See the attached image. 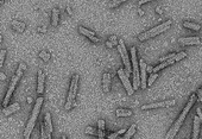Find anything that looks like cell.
<instances>
[{
    "label": "cell",
    "instance_id": "cell-20",
    "mask_svg": "<svg viewBox=\"0 0 202 139\" xmlns=\"http://www.w3.org/2000/svg\"><path fill=\"white\" fill-rule=\"evenodd\" d=\"M136 130H137V125L136 124H133V125H131L130 126V129L126 132H125V136L122 137V138H117V139H130L133 137V134L136 133Z\"/></svg>",
    "mask_w": 202,
    "mask_h": 139
},
{
    "label": "cell",
    "instance_id": "cell-28",
    "mask_svg": "<svg viewBox=\"0 0 202 139\" xmlns=\"http://www.w3.org/2000/svg\"><path fill=\"white\" fill-rule=\"evenodd\" d=\"M5 56H6V50H2V49H1V51H0V65H1V67L4 64Z\"/></svg>",
    "mask_w": 202,
    "mask_h": 139
},
{
    "label": "cell",
    "instance_id": "cell-12",
    "mask_svg": "<svg viewBox=\"0 0 202 139\" xmlns=\"http://www.w3.org/2000/svg\"><path fill=\"white\" fill-rule=\"evenodd\" d=\"M79 32H80L81 35H83V36L88 37L91 41L95 42V43H99V42H100V39L95 36V32H94V31H91V30L83 28V26H79Z\"/></svg>",
    "mask_w": 202,
    "mask_h": 139
},
{
    "label": "cell",
    "instance_id": "cell-45",
    "mask_svg": "<svg viewBox=\"0 0 202 139\" xmlns=\"http://www.w3.org/2000/svg\"><path fill=\"white\" fill-rule=\"evenodd\" d=\"M99 139H103V138H99Z\"/></svg>",
    "mask_w": 202,
    "mask_h": 139
},
{
    "label": "cell",
    "instance_id": "cell-14",
    "mask_svg": "<svg viewBox=\"0 0 202 139\" xmlns=\"http://www.w3.org/2000/svg\"><path fill=\"white\" fill-rule=\"evenodd\" d=\"M102 89L106 94L110 93L111 91V74L108 73H105L102 75Z\"/></svg>",
    "mask_w": 202,
    "mask_h": 139
},
{
    "label": "cell",
    "instance_id": "cell-3",
    "mask_svg": "<svg viewBox=\"0 0 202 139\" xmlns=\"http://www.w3.org/2000/svg\"><path fill=\"white\" fill-rule=\"evenodd\" d=\"M171 25H173V21H171V20H166V21L162 23V24H159V25H157V26H155V28L150 29L149 31H145V32L140 33V35L138 36V39H139L140 42H144V41H146V39H150V38H152V37H156V36H158V35L165 32L166 30H169V29L171 28Z\"/></svg>",
    "mask_w": 202,
    "mask_h": 139
},
{
    "label": "cell",
    "instance_id": "cell-1",
    "mask_svg": "<svg viewBox=\"0 0 202 139\" xmlns=\"http://www.w3.org/2000/svg\"><path fill=\"white\" fill-rule=\"evenodd\" d=\"M195 101H196V95L193 94V95L190 96L188 103L185 105V107L183 108V111L181 112V114L178 115V118H177L176 121L173 124V126L170 127V130L168 131V133L165 134V139H174L175 137H176V134L178 133V131L181 129L182 124H183L184 120H185V118H187V114L189 113V111H190V108L193 107V105L195 103Z\"/></svg>",
    "mask_w": 202,
    "mask_h": 139
},
{
    "label": "cell",
    "instance_id": "cell-17",
    "mask_svg": "<svg viewBox=\"0 0 202 139\" xmlns=\"http://www.w3.org/2000/svg\"><path fill=\"white\" fill-rule=\"evenodd\" d=\"M44 126H45L46 134H51L52 132V122H51V114L46 113L44 117Z\"/></svg>",
    "mask_w": 202,
    "mask_h": 139
},
{
    "label": "cell",
    "instance_id": "cell-16",
    "mask_svg": "<svg viewBox=\"0 0 202 139\" xmlns=\"http://www.w3.org/2000/svg\"><path fill=\"white\" fill-rule=\"evenodd\" d=\"M20 110V105L19 103H12V105H10L7 107H5L4 110H2V114L4 115H10V114H12V113H14V112H17Z\"/></svg>",
    "mask_w": 202,
    "mask_h": 139
},
{
    "label": "cell",
    "instance_id": "cell-42",
    "mask_svg": "<svg viewBox=\"0 0 202 139\" xmlns=\"http://www.w3.org/2000/svg\"><path fill=\"white\" fill-rule=\"evenodd\" d=\"M67 12H68V13H69V14H72V10L69 9V7H68V9H67Z\"/></svg>",
    "mask_w": 202,
    "mask_h": 139
},
{
    "label": "cell",
    "instance_id": "cell-18",
    "mask_svg": "<svg viewBox=\"0 0 202 139\" xmlns=\"http://www.w3.org/2000/svg\"><path fill=\"white\" fill-rule=\"evenodd\" d=\"M12 29L17 32H24L25 30V24L23 21H18V20H12Z\"/></svg>",
    "mask_w": 202,
    "mask_h": 139
},
{
    "label": "cell",
    "instance_id": "cell-32",
    "mask_svg": "<svg viewBox=\"0 0 202 139\" xmlns=\"http://www.w3.org/2000/svg\"><path fill=\"white\" fill-rule=\"evenodd\" d=\"M122 4V1L119 0V1H111L110 2V7H117V6H119Z\"/></svg>",
    "mask_w": 202,
    "mask_h": 139
},
{
    "label": "cell",
    "instance_id": "cell-35",
    "mask_svg": "<svg viewBox=\"0 0 202 139\" xmlns=\"http://www.w3.org/2000/svg\"><path fill=\"white\" fill-rule=\"evenodd\" d=\"M146 71H147V73H152V71H153V68H152L151 65H147V67H146Z\"/></svg>",
    "mask_w": 202,
    "mask_h": 139
},
{
    "label": "cell",
    "instance_id": "cell-9",
    "mask_svg": "<svg viewBox=\"0 0 202 139\" xmlns=\"http://www.w3.org/2000/svg\"><path fill=\"white\" fill-rule=\"evenodd\" d=\"M175 105V100H166V101H159V102H153V103H146L140 107V110L143 111H149V110H153V108H159V107H170Z\"/></svg>",
    "mask_w": 202,
    "mask_h": 139
},
{
    "label": "cell",
    "instance_id": "cell-6",
    "mask_svg": "<svg viewBox=\"0 0 202 139\" xmlns=\"http://www.w3.org/2000/svg\"><path fill=\"white\" fill-rule=\"evenodd\" d=\"M118 51H119L120 56H121V60H122V63L125 65V74L129 77L132 69H131V63H130V57H129V52H127V49L125 46V43L122 39H119V44H118Z\"/></svg>",
    "mask_w": 202,
    "mask_h": 139
},
{
    "label": "cell",
    "instance_id": "cell-11",
    "mask_svg": "<svg viewBox=\"0 0 202 139\" xmlns=\"http://www.w3.org/2000/svg\"><path fill=\"white\" fill-rule=\"evenodd\" d=\"M178 43L180 44H183V45H197L201 43V39L197 37V36H193V37H182L178 39Z\"/></svg>",
    "mask_w": 202,
    "mask_h": 139
},
{
    "label": "cell",
    "instance_id": "cell-37",
    "mask_svg": "<svg viewBox=\"0 0 202 139\" xmlns=\"http://www.w3.org/2000/svg\"><path fill=\"white\" fill-rule=\"evenodd\" d=\"M38 31H39V32H43V33H44V32H46V29L44 28V26H42V28L38 29Z\"/></svg>",
    "mask_w": 202,
    "mask_h": 139
},
{
    "label": "cell",
    "instance_id": "cell-19",
    "mask_svg": "<svg viewBox=\"0 0 202 139\" xmlns=\"http://www.w3.org/2000/svg\"><path fill=\"white\" fill-rule=\"evenodd\" d=\"M58 19H60V11H58V9H54L52 13H51V25L54 28L58 25Z\"/></svg>",
    "mask_w": 202,
    "mask_h": 139
},
{
    "label": "cell",
    "instance_id": "cell-10",
    "mask_svg": "<svg viewBox=\"0 0 202 139\" xmlns=\"http://www.w3.org/2000/svg\"><path fill=\"white\" fill-rule=\"evenodd\" d=\"M139 67H140V87L143 89H145L147 87V81H146V63L144 60L139 61Z\"/></svg>",
    "mask_w": 202,
    "mask_h": 139
},
{
    "label": "cell",
    "instance_id": "cell-7",
    "mask_svg": "<svg viewBox=\"0 0 202 139\" xmlns=\"http://www.w3.org/2000/svg\"><path fill=\"white\" fill-rule=\"evenodd\" d=\"M117 73H118V76H119L120 81H121L122 86L125 87V89H126L127 94H129V95H133L134 89H133V86H132L131 82H130L129 77H127L126 74H125V70H124V69H118Z\"/></svg>",
    "mask_w": 202,
    "mask_h": 139
},
{
    "label": "cell",
    "instance_id": "cell-26",
    "mask_svg": "<svg viewBox=\"0 0 202 139\" xmlns=\"http://www.w3.org/2000/svg\"><path fill=\"white\" fill-rule=\"evenodd\" d=\"M187 56V54L184 52V51H181V52H178V54H176L175 56V62H178V61H181V60H183L184 57Z\"/></svg>",
    "mask_w": 202,
    "mask_h": 139
},
{
    "label": "cell",
    "instance_id": "cell-24",
    "mask_svg": "<svg viewBox=\"0 0 202 139\" xmlns=\"http://www.w3.org/2000/svg\"><path fill=\"white\" fill-rule=\"evenodd\" d=\"M84 132L87 133V134H93V136H99V130H95V129H93L91 126H88V127H86V130Z\"/></svg>",
    "mask_w": 202,
    "mask_h": 139
},
{
    "label": "cell",
    "instance_id": "cell-33",
    "mask_svg": "<svg viewBox=\"0 0 202 139\" xmlns=\"http://www.w3.org/2000/svg\"><path fill=\"white\" fill-rule=\"evenodd\" d=\"M196 96H197V100L200 102H202V87L197 91V93H196Z\"/></svg>",
    "mask_w": 202,
    "mask_h": 139
},
{
    "label": "cell",
    "instance_id": "cell-39",
    "mask_svg": "<svg viewBox=\"0 0 202 139\" xmlns=\"http://www.w3.org/2000/svg\"><path fill=\"white\" fill-rule=\"evenodd\" d=\"M0 79H1V81L5 80V79H6V75L4 74V73H1V74H0Z\"/></svg>",
    "mask_w": 202,
    "mask_h": 139
},
{
    "label": "cell",
    "instance_id": "cell-22",
    "mask_svg": "<svg viewBox=\"0 0 202 139\" xmlns=\"http://www.w3.org/2000/svg\"><path fill=\"white\" fill-rule=\"evenodd\" d=\"M183 26L184 28H188L194 31H199L201 29L200 24H196V23H192V21H183Z\"/></svg>",
    "mask_w": 202,
    "mask_h": 139
},
{
    "label": "cell",
    "instance_id": "cell-21",
    "mask_svg": "<svg viewBox=\"0 0 202 139\" xmlns=\"http://www.w3.org/2000/svg\"><path fill=\"white\" fill-rule=\"evenodd\" d=\"M115 115H117V118H120V117H131L132 115V111L124 110V108H118L115 111Z\"/></svg>",
    "mask_w": 202,
    "mask_h": 139
},
{
    "label": "cell",
    "instance_id": "cell-25",
    "mask_svg": "<svg viewBox=\"0 0 202 139\" xmlns=\"http://www.w3.org/2000/svg\"><path fill=\"white\" fill-rule=\"evenodd\" d=\"M39 57H41L44 62H49V60H50V54L46 52V51H41V52H39Z\"/></svg>",
    "mask_w": 202,
    "mask_h": 139
},
{
    "label": "cell",
    "instance_id": "cell-2",
    "mask_svg": "<svg viewBox=\"0 0 202 139\" xmlns=\"http://www.w3.org/2000/svg\"><path fill=\"white\" fill-rule=\"evenodd\" d=\"M42 103H43V98H42V96L37 98L36 103H35V106H33V110H32V112H31V115H30L28 124H26V127H25V130H24V139H29V138H30V136H31V132L33 131V127H35V125H36V121H37V118H38V114L41 113Z\"/></svg>",
    "mask_w": 202,
    "mask_h": 139
},
{
    "label": "cell",
    "instance_id": "cell-34",
    "mask_svg": "<svg viewBox=\"0 0 202 139\" xmlns=\"http://www.w3.org/2000/svg\"><path fill=\"white\" fill-rule=\"evenodd\" d=\"M197 117H199V119H200L202 122V113H201V110H200V108H197Z\"/></svg>",
    "mask_w": 202,
    "mask_h": 139
},
{
    "label": "cell",
    "instance_id": "cell-4",
    "mask_svg": "<svg viewBox=\"0 0 202 139\" xmlns=\"http://www.w3.org/2000/svg\"><path fill=\"white\" fill-rule=\"evenodd\" d=\"M77 86H79V75L75 74L72 77L70 81V87H69V93H68V98H67V103H65L64 108L67 111L72 110L74 106H76V95H77Z\"/></svg>",
    "mask_w": 202,
    "mask_h": 139
},
{
    "label": "cell",
    "instance_id": "cell-41",
    "mask_svg": "<svg viewBox=\"0 0 202 139\" xmlns=\"http://www.w3.org/2000/svg\"><path fill=\"white\" fill-rule=\"evenodd\" d=\"M138 13H139V14H140V16H143V14H144V12H143V11H142V10H138Z\"/></svg>",
    "mask_w": 202,
    "mask_h": 139
},
{
    "label": "cell",
    "instance_id": "cell-5",
    "mask_svg": "<svg viewBox=\"0 0 202 139\" xmlns=\"http://www.w3.org/2000/svg\"><path fill=\"white\" fill-rule=\"evenodd\" d=\"M131 58H132V67H133V89L137 91L140 87V70H139V63L137 61V49L136 46L131 48Z\"/></svg>",
    "mask_w": 202,
    "mask_h": 139
},
{
    "label": "cell",
    "instance_id": "cell-38",
    "mask_svg": "<svg viewBox=\"0 0 202 139\" xmlns=\"http://www.w3.org/2000/svg\"><path fill=\"white\" fill-rule=\"evenodd\" d=\"M106 46H107V48H113V44L111 43L110 41H107V42H106Z\"/></svg>",
    "mask_w": 202,
    "mask_h": 139
},
{
    "label": "cell",
    "instance_id": "cell-13",
    "mask_svg": "<svg viewBox=\"0 0 202 139\" xmlns=\"http://www.w3.org/2000/svg\"><path fill=\"white\" fill-rule=\"evenodd\" d=\"M44 73L39 69L38 70V81H37V94H42L44 91Z\"/></svg>",
    "mask_w": 202,
    "mask_h": 139
},
{
    "label": "cell",
    "instance_id": "cell-15",
    "mask_svg": "<svg viewBox=\"0 0 202 139\" xmlns=\"http://www.w3.org/2000/svg\"><path fill=\"white\" fill-rule=\"evenodd\" d=\"M200 126H201V120L199 119V117L194 118V125H193V139H199L200 136Z\"/></svg>",
    "mask_w": 202,
    "mask_h": 139
},
{
    "label": "cell",
    "instance_id": "cell-31",
    "mask_svg": "<svg viewBox=\"0 0 202 139\" xmlns=\"http://www.w3.org/2000/svg\"><path fill=\"white\" fill-rule=\"evenodd\" d=\"M98 127H99V130L105 131V120H103V119L98 120Z\"/></svg>",
    "mask_w": 202,
    "mask_h": 139
},
{
    "label": "cell",
    "instance_id": "cell-23",
    "mask_svg": "<svg viewBox=\"0 0 202 139\" xmlns=\"http://www.w3.org/2000/svg\"><path fill=\"white\" fill-rule=\"evenodd\" d=\"M124 132H126V130H125V129H121V130L117 131V132H113L112 134H110V136L107 137V139H117L120 136V134H122Z\"/></svg>",
    "mask_w": 202,
    "mask_h": 139
},
{
    "label": "cell",
    "instance_id": "cell-27",
    "mask_svg": "<svg viewBox=\"0 0 202 139\" xmlns=\"http://www.w3.org/2000/svg\"><path fill=\"white\" fill-rule=\"evenodd\" d=\"M157 77H158V74H151L150 75V77H149V80H147V86H151V84L155 82V80H156Z\"/></svg>",
    "mask_w": 202,
    "mask_h": 139
},
{
    "label": "cell",
    "instance_id": "cell-36",
    "mask_svg": "<svg viewBox=\"0 0 202 139\" xmlns=\"http://www.w3.org/2000/svg\"><path fill=\"white\" fill-rule=\"evenodd\" d=\"M19 68H20L21 70H25V69H26V65H25V63H23V62H21V63L19 64Z\"/></svg>",
    "mask_w": 202,
    "mask_h": 139
},
{
    "label": "cell",
    "instance_id": "cell-30",
    "mask_svg": "<svg viewBox=\"0 0 202 139\" xmlns=\"http://www.w3.org/2000/svg\"><path fill=\"white\" fill-rule=\"evenodd\" d=\"M110 42L113 44V46H118V44H119V41H118V38H117V36H111L110 37Z\"/></svg>",
    "mask_w": 202,
    "mask_h": 139
},
{
    "label": "cell",
    "instance_id": "cell-29",
    "mask_svg": "<svg viewBox=\"0 0 202 139\" xmlns=\"http://www.w3.org/2000/svg\"><path fill=\"white\" fill-rule=\"evenodd\" d=\"M41 137H42V139H48V134H46L45 126L44 125L41 126Z\"/></svg>",
    "mask_w": 202,
    "mask_h": 139
},
{
    "label": "cell",
    "instance_id": "cell-40",
    "mask_svg": "<svg viewBox=\"0 0 202 139\" xmlns=\"http://www.w3.org/2000/svg\"><path fill=\"white\" fill-rule=\"evenodd\" d=\"M147 2H149L147 0H144V1H139L138 4H139V5H143V4H147Z\"/></svg>",
    "mask_w": 202,
    "mask_h": 139
},
{
    "label": "cell",
    "instance_id": "cell-44",
    "mask_svg": "<svg viewBox=\"0 0 202 139\" xmlns=\"http://www.w3.org/2000/svg\"><path fill=\"white\" fill-rule=\"evenodd\" d=\"M62 139H67V138H65V136H63V137H62Z\"/></svg>",
    "mask_w": 202,
    "mask_h": 139
},
{
    "label": "cell",
    "instance_id": "cell-8",
    "mask_svg": "<svg viewBox=\"0 0 202 139\" xmlns=\"http://www.w3.org/2000/svg\"><path fill=\"white\" fill-rule=\"evenodd\" d=\"M19 79H20V76H18L17 74L12 77L11 83H10V88H9V91H7V94H6V96H5L4 101H2V106H5V107L9 106L10 100H11V96H12V94H13L14 89H16V86H17V83H18Z\"/></svg>",
    "mask_w": 202,
    "mask_h": 139
},
{
    "label": "cell",
    "instance_id": "cell-43",
    "mask_svg": "<svg viewBox=\"0 0 202 139\" xmlns=\"http://www.w3.org/2000/svg\"><path fill=\"white\" fill-rule=\"evenodd\" d=\"M28 102L29 103H31V102H32V99H31V98H28Z\"/></svg>",
    "mask_w": 202,
    "mask_h": 139
}]
</instances>
